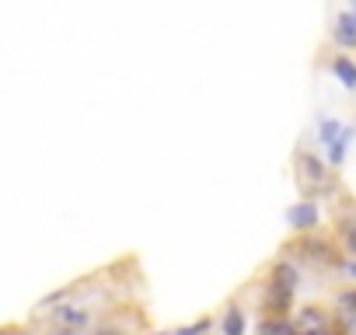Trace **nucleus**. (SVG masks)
I'll list each match as a JSON object with an SVG mask.
<instances>
[{
    "label": "nucleus",
    "instance_id": "nucleus-1",
    "mask_svg": "<svg viewBox=\"0 0 356 335\" xmlns=\"http://www.w3.org/2000/svg\"><path fill=\"white\" fill-rule=\"evenodd\" d=\"M283 259H290V262H311V265H318V269H339V262L346 259L332 241H325V238H318V234H300V238H293L290 245H286V255Z\"/></svg>",
    "mask_w": 356,
    "mask_h": 335
},
{
    "label": "nucleus",
    "instance_id": "nucleus-2",
    "mask_svg": "<svg viewBox=\"0 0 356 335\" xmlns=\"http://www.w3.org/2000/svg\"><path fill=\"white\" fill-rule=\"evenodd\" d=\"M297 189L307 196V199H314V196H321L325 193V186H328V175H332V168L311 150V147H297Z\"/></svg>",
    "mask_w": 356,
    "mask_h": 335
},
{
    "label": "nucleus",
    "instance_id": "nucleus-3",
    "mask_svg": "<svg viewBox=\"0 0 356 335\" xmlns=\"http://www.w3.org/2000/svg\"><path fill=\"white\" fill-rule=\"evenodd\" d=\"M39 314H49V325H53V328L81 332V328L91 325V311H88L84 304H67V300H60V304H53V307H46V311H39Z\"/></svg>",
    "mask_w": 356,
    "mask_h": 335
},
{
    "label": "nucleus",
    "instance_id": "nucleus-4",
    "mask_svg": "<svg viewBox=\"0 0 356 335\" xmlns=\"http://www.w3.org/2000/svg\"><path fill=\"white\" fill-rule=\"evenodd\" d=\"M286 224H290L297 234H314L318 224H321V213H318V206H314L311 199H304V203H297V206L286 210Z\"/></svg>",
    "mask_w": 356,
    "mask_h": 335
},
{
    "label": "nucleus",
    "instance_id": "nucleus-5",
    "mask_svg": "<svg viewBox=\"0 0 356 335\" xmlns=\"http://www.w3.org/2000/svg\"><path fill=\"white\" fill-rule=\"evenodd\" d=\"M220 335H245V307L227 304L220 318Z\"/></svg>",
    "mask_w": 356,
    "mask_h": 335
},
{
    "label": "nucleus",
    "instance_id": "nucleus-6",
    "mask_svg": "<svg viewBox=\"0 0 356 335\" xmlns=\"http://www.w3.org/2000/svg\"><path fill=\"white\" fill-rule=\"evenodd\" d=\"M332 74H339V81H342L346 91L356 88V67H353V60H349L346 53H339V56L332 60Z\"/></svg>",
    "mask_w": 356,
    "mask_h": 335
},
{
    "label": "nucleus",
    "instance_id": "nucleus-7",
    "mask_svg": "<svg viewBox=\"0 0 356 335\" xmlns=\"http://www.w3.org/2000/svg\"><path fill=\"white\" fill-rule=\"evenodd\" d=\"M335 39H339L346 49H349V46H356V15H353V11H342V15H339Z\"/></svg>",
    "mask_w": 356,
    "mask_h": 335
},
{
    "label": "nucleus",
    "instance_id": "nucleus-8",
    "mask_svg": "<svg viewBox=\"0 0 356 335\" xmlns=\"http://www.w3.org/2000/svg\"><path fill=\"white\" fill-rule=\"evenodd\" d=\"M349 140H353V126H342V133H339V140L328 147V161H332V168H339L342 161H346V150H349Z\"/></svg>",
    "mask_w": 356,
    "mask_h": 335
},
{
    "label": "nucleus",
    "instance_id": "nucleus-9",
    "mask_svg": "<svg viewBox=\"0 0 356 335\" xmlns=\"http://www.w3.org/2000/svg\"><path fill=\"white\" fill-rule=\"evenodd\" d=\"M259 335H293V325H290V318H262Z\"/></svg>",
    "mask_w": 356,
    "mask_h": 335
},
{
    "label": "nucleus",
    "instance_id": "nucleus-10",
    "mask_svg": "<svg viewBox=\"0 0 356 335\" xmlns=\"http://www.w3.org/2000/svg\"><path fill=\"white\" fill-rule=\"evenodd\" d=\"M339 133H342V126H339L335 119H321V129H318V143H321V147H332V143L339 140Z\"/></svg>",
    "mask_w": 356,
    "mask_h": 335
},
{
    "label": "nucleus",
    "instance_id": "nucleus-11",
    "mask_svg": "<svg viewBox=\"0 0 356 335\" xmlns=\"http://www.w3.org/2000/svg\"><path fill=\"white\" fill-rule=\"evenodd\" d=\"M207 332H213V318H210V314H207V318H200V321H193V325L175 328L171 335H207Z\"/></svg>",
    "mask_w": 356,
    "mask_h": 335
},
{
    "label": "nucleus",
    "instance_id": "nucleus-12",
    "mask_svg": "<svg viewBox=\"0 0 356 335\" xmlns=\"http://www.w3.org/2000/svg\"><path fill=\"white\" fill-rule=\"evenodd\" d=\"M95 335H129V328H126L122 321H115V318H105V321L98 325Z\"/></svg>",
    "mask_w": 356,
    "mask_h": 335
},
{
    "label": "nucleus",
    "instance_id": "nucleus-13",
    "mask_svg": "<svg viewBox=\"0 0 356 335\" xmlns=\"http://www.w3.org/2000/svg\"><path fill=\"white\" fill-rule=\"evenodd\" d=\"M0 335H32V328H25V325H4V328H0Z\"/></svg>",
    "mask_w": 356,
    "mask_h": 335
},
{
    "label": "nucleus",
    "instance_id": "nucleus-14",
    "mask_svg": "<svg viewBox=\"0 0 356 335\" xmlns=\"http://www.w3.org/2000/svg\"><path fill=\"white\" fill-rule=\"evenodd\" d=\"M49 335H81V332H70V328H49Z\"/></svg>",
    "mask_w": 356,
    "mask_h": 335
},
{
    "label": "nucleus",
    "instance_id": "nucleus-15",
    "mask_svg": "<svg viewBox=\"0 0 356 335\" xmlns=\"http://www.w3.org/2000/svg\"><path fill=\"white\" fill-rule=\"evenodd\" d=\"M154 335H171V332H154Z\"/></svg>",
    "mask_w": 356,
    "mask_h": 335
}]
</instances>
